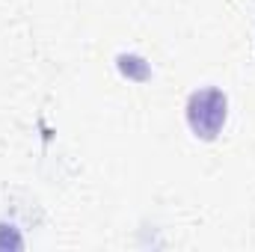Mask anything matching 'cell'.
<instances>
[{
	"mask_svg": "<svg viewBox=\"0 0 255 252\" xmlns=\"http://www.w3.org/2000/svg\"><path fill=\"white\" fill-rule=\"evenodd\" d=\"M119 71L128 74V77H133V80H145L148 77V65L145 60H139V57H119Z\"/></svg>",
	"mask_w": 255,
	"mask_h": 252,
	"instance_id": "2",
	"label": "cell"
},
{
	"mask_svg": "<svg viewBox=\"0 0 255 252\" xmlns=\"http://www.w3.org/2000/svg\"><path fill=\"white\" fill-rule=\"evenodd\" d=\"M229 119V98L223 89L205 86L187 98V125L199 139H214Z\"/></svg>",
	"mask_w": 255,
	"mask_h": 252,
	"instance_id": "1",
	"label": "cell"
}]
</instances>
